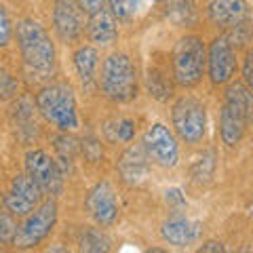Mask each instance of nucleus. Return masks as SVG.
<instances>
[{
    "instance_id": "nucleus-22",
    "label": "nucleus",
    "mask_w": 253,
    "mask_h": 253,
    "mask_svg": "<svg viewBox=\"0 0 253 253\" xmlns=\"http://www.w3.org/2000/svg\"><path fill=\"white\" fill-rule=\"evenodd\" d=\"M213 169H215V154L207 152L205 156L199 158V163L194 165L192 175H194V179H199V181H207L213 175Z\"/></svg>"
},
{
    "instance_id": "nucleus-19",
    "label": "nucleus",
    "mask_w": 253,
    "mask_h": 253,
    "mask_svg": "<svg viewBox=\"0 0 253 253\" xmlns=\"http://www.w3.org/2000/svg\"><path fill=\"white\" fill-rule=\"evenodd\" d=\"M226 104H230L236 112H241L245 116V121L253 123V91L247 84H230L226 91Z\"/></svg>"
},
{
    "instance_id": "nucleus-30",
    "label": "nucleus",
    "mask_w": 253,
    "mask_h": 253,
    "mask_svg": "<svg viewBox=\"0 0 253 253\" xmlns=\"http://www.w3.org/2000/svg\"><path fill=\"white\" fill-rule=\"evenodd\" d=\"M167 203L169 205H186V199H184V194H181V190L177 188H173V190H167Z\"/></svg>"
},
{
    "instance_id": "nucleus-21",
    "label": "nucleus",
    "mask_w": 253,
    "mask_h": 253,
    "mask_svg": "<svg viewBox=\"0 0 253 253\" xmlns=\"http://www.w3.org/2000/svg\"><path fill=\"white\" fill-rule=\"evenodd\" d=\"M15 234H17V226L13 221V213L6 209H0V243H13Z\"/></svg>"
},
{
    "instance_id": "nucleus-23",
    "label": "nucleus",
    "mask_w": 253,
    "mask_h": 253,
    "mask_svg": "<svg viewBox=\"0 0 253 253\" xmlns=\"http://www.w3.org/2000/svg\"><path fill=\"white\" fill-rule=\"evenodd\" d=\"M108 6L116 15V19H126L135 11V0H108Z\"/></svg>"
},
{
    "instance_id": "nucleus-25",
    "label": "nucleus",
    "mask_w": 253,
    "mask_h": 253,
    "mask_svg": "<svg viewBox=\"0 0 253 253\" xmlns=\"http://www.w3.org/2000/svg\"><path fill=\"white\" fill-rule=\"evenodd\" d=\"M188 13H192V6H190L188 0H175V6L171 11V19L179 23V26H184V23L192 21V17H188Z\"/></svg>"
},
{
    "instance_id": "nucleus-1",
    "label": "nucleus",
    "mask_w": 253,
    "mask_h": 253,
    "mask_svg": "<svg viewBox=\"0 0 253 253\" xmlns=\"http://www.w3.org/2000/svg\"><path fill=\"white\" fill-rule=\"evenodd\" d=\"M171 70L175 83L184 89L201 83L207 70V51L199 36H184L175 42L171 53Z\"/></svg>"
},
{
    "instance_id": "nucleus-20",
    "label": "nucleus",
    "mask_w": 253,
    "mask_h": 253,
    "mask_svg": "<svg viewBox=\"0 0 253 253\" xmlns=\"http://www.w3.org/2000/svg\"><path fill=\"white\" fill-rule=\"evenodd\" d=\"M81 249L83 251H108L110 249V243H108L106 236L101 234V230H95V228H91V230H86L83 234Z\"/></svg>"
},
{
    "instance_id": "nucleus-9",
    "label": "nucleus",
    "mask_w": 253,
    "mask_h": 253,
    "mask_svg": "<svg viewBox=\"0 0 253 253\" xmlns=\"http://www.w3.org/2000/svg\"><path fill=\"white\" fill-rule=\"evenodd\" d=\"M41 199H42L41 186L26 173V175H17L13 179L9 194L4 196V205L13 215L26 217L41 205Z\"/></svg>"
},
{
    "instance_id": "nucleus-10",
    "label": "nucleus",
    "mask_w": 253,
    "mask_h": 253,
    "mask_svg": "<svg viewBox=\"0 0 253 253\" xmlns=\"http://www.w3.org/2000/svg\"><path fill=\"white\" fill-rule=\"evenodd\" d=\"M207 70L213 84H226L232 81L236 70V55L228 36H219L207 51Z\"/></svg>"
},
{
    "instance_id": "nucleus-15",
    "label": "nucleus",
    "mask_w": 253,
    "mask_h": 253,
    "mask_svg": "<svg viewBox=\"0 0 253 253\" xmlns=\"http://www.w3.org/2000/svg\"><path fill=\"white\" fill-rule=\"evenodd\" d=\"M209 19L219 28H236L247 21V2L245 0H211L209 2Z\"/></svg>"
},
{
    "instance_id": "nucleus-32",
    "label": "nucleus",
    "mask_w": 253,
    "mask_h": 253,
    "mask_svg": "<svg viewBox=\"0 0 253 253\" xmlns=\"http://www.w3.org/2000/svg\"><path fill=\"white\" fill-rule=\"evenodd\" d=\"M154 2H167V0H154Z\"/></svg>"
},
{
    "instance_id": "nucleus-16",
    "label": "nucleus",
    "mask_w": 253,
    "mask_h": 253,
    "mask_svg": "<svg viewBox=\"0 0 253 253\" xmlns=\"http://www.w3.org/2000/svg\"><path fill=\"white\" fill-rule=\"evenodd\" d=\"M86 34H89L91 42L101 44V46H108V44H112L116 41V36H118L116 15L110 11V6L89 15V21H86Z\"/></svg>"
},
{
    "instance_id": "nucleus-11",
    "label": "nucleus",
    "mask_w": 253,
    "mask_h": 253,
    "mask_svg": "<svg viewBox=\"0 0 253 253\" xmlns=\"http://www.w3.org/2000/svg\"><path fill=\"white\" fill-rule=\"evenodd\" d=\"M86 211L97 221L99 226H112L118 219V207H116V194L114 188L108 181H99L89 196H86Z\"/></svg>"
},
{
    "instance_id": "nucleus-14",
    "label": "nucleus",
    "mask_w": 253,
    "mask_h": 253,
    "mask_svg": "<svg viewBox=\"0 0 253 253\" xmlns=\"http://www.w3.org/2000/svg\"><path fill=\"white\" fill-rule=\"evenodd\" d=\"M199 230H201L199 221H190L186 215L175 213V215H171L163 224L161 234L169 245H173V247H188V245H192L196 241Z\"/></svg>"
},
{
    "instance_id": "nucleus-28",
    "label": "nucleus",
    "mask_w": 253,
    "mask_h": 253,
    "mask_svg": "<svg viewBox=\"0 0 253 253\" xmlns=\"http://www.w3.org/2000/svg\"><path fill=\"white\" fill-rule=\"evenodd\" d=\"M243 81L253 91V51H247L243 59Z\"/></svg>"
},
{
    "instance_id": "nucleus-29",
    "label": "nucleus",
    "mask_w": 253,
    "mask_h": 253,
    "mask_svg": "<svg viewBox=\"0 0 253 253\" xmlns=\"http://www.w3.org/2000/svg\"><path fill=\"white\" fill-rule=\"evenodd\" d=\"M76 2L83 9V13H86V15H93L108 6V0H76Z\"/></svg>"
},
{
    "instance_id": "nucleus-17",
    "label": "nucleus",
    "mask_w": 253,
    "mask_h": 253,
    "mask_svg": "<svg viewBox=\"0 0 253 253\" xmlns=\"http://www.w3.org/2000/svg\"><path fill=\"white\" fill-rule=\"evenodd\" d=\"M245 126H247V121L241 112L230 106V104H224L221 108V114H219V133H221V141L228 146V148H234L245 135Z\"/></svg>"
},
{
    "instance_id": "nucleus-8",
    "label": "nucleus",
    "mask_w": 253,
    "mask_h": 253,
    "mask_svg": "<svg viewBox=\"0 0 253 253\" xmlns=\"http://www.w3.org/2000/svg\"><path fill=\"white\" fill-rule=\"evenodd\" d=\"M26 171L36 181L44 194L59 196L63 188V177L57 163L44 152V150H32L26 154Z\"/></svg>"
},
{
    "instance_id": "nucleus-12",
    "label": "nucleus",
    "mask_w": 253,
    "mask_h": 253,
    "mask_svg": "<svg viewBox=\"0 0 253 253\" xmlns=\"http://www.w3.org/2000/svg\"><path fill=\"white\" fill-rule=\"evenodd\" d=\"M53 28L63 42H72L83 34V9L76 0H55Z\"/></svg>"
},
{
    "instance_id": "nucleus-6",
    "label": "nucleus",
    "mask_w": 253,
    "mask_h": 253,
    "mask_svg": "<svg viewBox=\"0 0 253 253\" xmlns=\"http://www.w3.org/2000/svg\"><path fill=\"white\" fill-rule=\"evenodd\" d=\"M55 221H57V205L49 199L34 211V215H30L23 221V226H17V234H15L13 245L17 249L36 247L38 243H42L51 234Z\"/></svg>"
},
{
    "instance_id": "nucleus-26",
    "label": "nucleus",
    "mask_w": 253,
    "mask_h": 253,
    "mask_svg": "<svg viewBox=\"0 0 253 253\" xmlns=\"http://www.w3.org/2000/svg\"><path fill=\"white\" fill-rule=\"evenodd\" d=\"M11 36H13V23L9 19V13L0 6V46L9 44Z\"/></svg>"
},
{
    "instance_id": "nucleus-7",
    "label": "nucleus",
    "mask_w": 253,
    "mask_h": 253,
    "mask_svg": "<svg viewBox=\"0 0 253 253\" xmlns=\"http://www.w3.org/2000/svg\"><path fill=\"white\" fill-rule=\"evenodd\" d=\"M141 146L148 152L150 161L156 163L158 167L169 169L177 165V158H179L177 141L165 125L156 123L152 126H148V131L144 133V139H141Z\"/></svg>"
},
{
    "instance_id": "nucleus-31",
    "label": "nucleus",
    "mask_w": 253,
    "mask_h": 253,
    "mask_svg": "<svg viewBox=\"0 0 253 253\" xmlns=\"http://www.w3.org/2000/svg\"><path fill=\"white\" fill-rule=\"evenodd\" d=\"M201 253L205 251V253H207V251H213V253H221V251H224V245H221L219 241H207V243H203L201 245V249H199Z\"/></svg>"
},
{
    "instance_id": "nucleus-3",
    "label": "nucleus",
    "mask_w": 253,
    "mask_h": 253,
    "mask_svg": "<svg viewBox=\"0 0 253 253\" xmlns=\"http://www.w3.org/2000/svg\"><path fill=\"white\" fill-rule=\"evenodd\" d=\"M99 86L108 99L116 101V104H125V101L135 99L137 95V74L135 66L131 59L123 53H114L104 59L101 66V78Z\"/></svg>"
},
{
    "instance_id": "nucleus-27",
    "label": "nucleus",
    "mask_w": 253,
    "mask_h": 253,
    "mask_svg": "<svg viewBox=\"0 0 253 253\" xmlns=\"http://www.w3.org/2000/svg\"><path fill=\"white\" fill-rule=\"evenodd\" d=\"M133 133H135V126H133L131 121H118V125H116V139L131 141Z\"/></svg>"
},
{
    "instance_id": "nucleus-33",
    "label": "nucleus",
    "mask_w": 253,
    "mask_h": 253,
    "mask_svg": "<svg viewBox=\"0 0 253 253\" xmlns=\"http://www.w3.org/2000/svg\"><path fill=\"white\" fill-rule=\"evenodd\" d=\"M251 215H253V207H251Z\"/></svg>"
},
{
    "instance_id": "nucleus-5",
    "label": "nucleus",
    "mask_w": 253,
    "mask_h": 253,
    "mask_svg": "<svg viewBox=\"0 0 253 253\" xmlns=\"http://www.w3.org/2000/svg\"><path fill=\"white\" fill-rule=\"evenodd\" d=\"M173 129L186 144H199L207 131V110L203 101H199L192 95L179 97L171 110Z\"/></svg>"
},
{
    "instance_id": "nucleus-18",
    "label": "nucleus",
    "mask_w": 253,
    "mask_h": 253,
    "mask_svg": "<svg viewBox=\"0 0 253 253\" xmlns=\"http://www.w3.org/2000/svg\"><path fill=\"white\" fill-rule=\"evenodd\" d=\"M74 66L76 72L81 76L83 86L86 91H93L97 81H95V74H97V66H99V53L95 46H81L74 53Z\"/></svg>"
},
{
    "instance_id": "nucleus-4",
    "label": "nucleus",
    "mask_w": 253,
    "mask_h": 253,
    "mask_svg": "<svg viewBox=\"0 0 253 253\" xmlns=\"http://www.w3.org/2000/svg\"><path fill=\"white\" fill-rule=\"evenodd\" d=\"M36 106L41 110L46 123L57 126L61 131H72L78 126L76 99L70 86L66 84H51L36 95Z\"/></svg>"
},
{
    "instance_id": "nucleus-13",
    "label": "nucleus",
    "mask_w": 253,
    "mask_h": 253,
    "mask_svg": "<svg viewBox=\"0 0 253 253\" xmlns=\"http://www.w3.org/2000/svg\"><path fill=\"white\" fill-rule=\"evenodd\" d=\"M150 156L148 152L144 150V146H131L126 148L121 161H118V171H121L123 179L126 181V184L131 186H137L141 184L148 175H150Z\"/></svg>"
},
{
    "instance_id": "nucleus-2",
    "label": "nucleus",
    "mask_w": 253,
    "mask_h": 253,
    "mask_svg": "<svg viewBox=\"0 0 253 253\" xmlns=\"http://www.w3.org/2000/svg\"><path fill=\"white\" fill-rule=\"evenodd\" d=\"M23 61L38 72H49L55 66V46L46 30L34 19H23L15 28Z\"/></svg>"
},
{
    "instance_id": "nucleus-24",
    "label": "nucleus",
    "mask_w": 253,
    "mask_h": 253,
    "mask_svg": "<svg viewBox=\"0 0 253 253\" xmlns=\"http://www.w3.org/2000/svg\"><path fill=\"white\" fill-rule=\"evenodd\" d=\"M15 93H17V81L4 68H0V99H9Z\"/></svg>"
}]
</instances>
